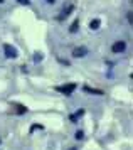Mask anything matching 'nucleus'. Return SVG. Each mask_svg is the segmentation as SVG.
I'll return each instance as SVG.
<instances>
[{
  "label": "nucleus",
  "mask_w": 133,
  "mask_h": 150,
  "mask_svg": "<svg viewBox=\"0 0 133 150\" xmlns=\"http://www.w3.org/2000/svg\"><path fill=\"white\" fill-rule=\"evenodd\" d=\"M40 59H42V54H40V52H35V56H34V61H35V62H39Z\"/></svg>",
  "instance_id": "11"
},
{
  "label": "nucleus",
  "mask_w": 133,
  "mask_h": 150,
  "mask_svg": "<svg viewBox=\"0 0 133 150\" xmlns=\"http://www.w3.org/2000/svg\"><path fill=\"white\" fill-rule=\"evenodd\" d=\"M125 49H127V42L125 41H116L111 46V51H113L115 54H118V52H125Z\"/></svg>",
  "instance_id": "4"
},
{
  "label": "nucleus",
  "mask_w": 133,
  "mask_h": 150,
  "mask_svg": "<svg viewBox=\"0 0 133 150\" xmlns=\"http://www.w3.org/2000/svg\"><path fill=\"white\" fill-rule=\"evenodd\" d=\"M76 138H78V140H81V138H84V133H83L81 130H78V132H76Z\"/></svg>",
  "instance_id": "12"
},
{
  "label": "nucleus",
  "mask_w": 133,
  "mask_h": 150,
  "mask_svg": "<svg viewBox=\"0 0 133 150\" xmlns=\"http://www.w3.org/2000/svg\"><path fill=\"white\" fill-rule=\"evenodd\" d=\"M19 4H22V5H29L30 4V0H17Z\"/></svg>",
  "instance_id": "13"
},
{
  "label": "nucleus",
  "mask_w": 133,
  "mask_h": 150,
  "mask_svg": "<svg viewBox=\"0 0 133 150\" xmlns=\"http://www.w3.org/2000/svg\"><path fill=\"white\" fill-rule=\"evenodd\" d=\"M88 54V47H84V46H78V47L73 49V56L74 57H84V56Z\"/></svg>",
  "instance_id": "5"
},
{
  "label": "nucleus",
  "mask_w": 133,
  "mask_h": 150,
  "mask_svg": "<svg viewBox=\"0 0 133 150\" xmlns=\"http://www.w3.org/2000/svg\"><path fill=\"white\" fill-rule=\"evenodd\" d=\"M39 128H42V127H40V125H34L32 128H30V132H34V130H39Z\"/></svg>",
  "instance_id": "14"
},
{
  "label": "nucleus",
  "mask_w": 133,
  "mask_h": 150,
  "mask_svg": "<svg viewBox=\"0 0 133 150\" xmlns=\"http://www.w3.org/2000/svg\"><path fill=\"white\" fill-rule=\"evenodd\" d=\"M4 52H5V56L8 59H13V57L19 56V51L13 47V46H10V44H4Z\"/></svg>",
  "instance_id": "2"
},
{
  "label": "nucleus",
  "mask_w": 133,
  "mask_h": 150,
  "mask_svg": "<svg viewBox=\"0 0 133 150\" xmlns=\"http://www.w3.org/2000/svg\"><path fill=\"white\" fill-rule=\"evenodd\" d=\"M100 25H101L100 19H93V21L89 22V29H91V30H98V29H100Z\"/></svg>",
  "instance_id": "8"
},
{
  "label": "nucleus",
  "mask_w": 133,
  "mask_h": 150,
  "mask_svg": "<svg viewBox=\"0 0 133 150\" xmlns=\"http://www.w3.org/2000/svg\"><path fill=\"white\" fill-rule=\"evenodd\" d=\"M78 27H79V21H74L69 30H71V32H78Z\"/></svg>",
  "instance_id": "10"
},
{
  "label": "nucleus",
  "mask_w": 133,
  "mask_h": 150,
  "mask_svg": "<svg viewBox=\"0 0 133 150\" xmlns=\"http://www.w3.org/2000/svg\"><path fill=\"white\" fill-rule=\"evenodd\" d=\"M74 10V4L73 2H66V4H64V7H62V10H61V14H59V17H57V19H59V21H64V19H66L67 15H71V12H73Z\"/></svg>",
  "instance_id": "1"
},
{
  "label": "nucleus",
  "mask_w": 133,
  "mask_h": 150,
  "mask_svg": "<svg viewBox=\"0 0 133 150\" xmlns=\"http://www.w3.org/2000/svg\"><path fill=\"white\" fill-rule=\"evenodd\" d=\"M83 115H84V108H79L78 111H76V113L69 115V120H71V122H78V120H79Z\"/></svg>",
  "instance_id": "6"
},
{
  "label": "nucleus",
  "mask_w": 133,
  "mask_h": 150,
  "mask_svg": "<svg viewBox=\"0 0 133 150\" xmlns=\"http://www.w3.org/2000/svg\"><path fill=\"white\" fill-rule=\"evenodd\" d=\"M13 108H15V113H19V115L27 113V108L24 106V105H13Z\"/></svg>",
  "instance_id": "9"
},
{
  "label": "nucleus",
  "mask_w": 133,
  "mask_h": 150,
  "mask_svg": "<svg viewBox=\"0 0 133 150\" xmlns=\"http://www.w3.org/2000/svg\"><path fill=\"white\" fill-rule=\"evenodd\" d=\"M83 91H86V93H91V95H103V89H96V88H89V86H83Z\"/></svg>",
  "instance_id": "7"
},
{
  "label": "nucleus",
  "mask_w": 133,
  "mask_h": 150,
  "mask_svg": "<svg viewBox=\"0 0 133 150\" xmlns=\"http://www.w3.org/2000/svg\"><path fill=\"white\" fill-rule=\"evenodd\" d=\"M54 2H56V0H49V4H54Z\"/></svg>",
  "instance_id": "15"
},
{
  "label": "nucleus",
  "mask_w": 133,
  "mask_h": 150,
  "mask_svg": "<svg viewBox=\"0 0 133 150\" xmlns=\"http://www.w3.org/2000/svg\"><path fill=\"white\" fill-rule=\"evenodd\" d=\"M74 89H76V84H74V83H67V84H64V86H56V91L64 93V95H71Z\"/></svg>",
  "instance_id": "3"
}]
</instances>
